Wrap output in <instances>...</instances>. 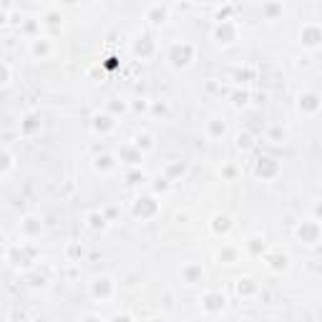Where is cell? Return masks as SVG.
Instances as JSON below:
<instances>
[{"label": "cell", "mask_w": 322, "mask_h": 322, "mask_svg": "<svg viewBox=\"0 0 322 322\" xmlns=\"http://www.w3.org/2000/svg\"><path fill=\"white\" fill-rule=\"evenodd\" d=\"M302 101H305V109H307L310 114L320 109V98H317L315 93H310V96H305V98H302V96H299V103H302Z\"/></svg>", "instance_id": "cell-1"}]
</instances>
